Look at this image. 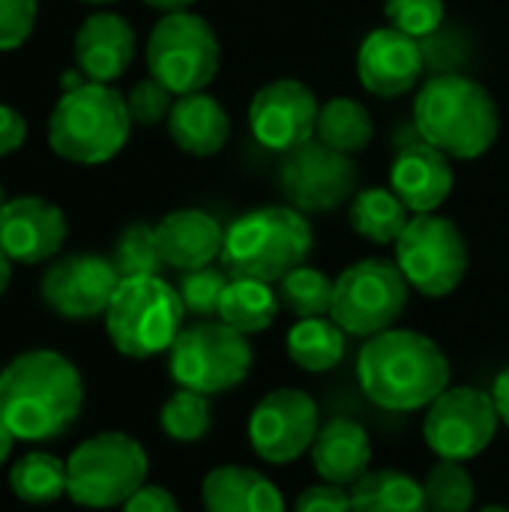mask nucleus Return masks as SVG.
Returning a JSON list of instances; mask_svg holds the SVG:
<instances>
[{
	"mask_svg": "<svg viewBox=\"0 0 509 512\" xmlns=\"http://www.w3.org/2000/svg\"><path fill=\"white\" fill-rule=\"evenodd\" d=\"M84 408V381L75 363L51 348H33L0 369V423L18 441L66 435Z\"/></svg>",
	"mask_w": 509,
	"mask_h": 512,
	"instance_id": "nucleus-1",
	"label": "nucleus"
},
{
	"mask_svg": "<svg viewBox=\"0 0 509 512\" xmlns=\"http://www.w3.org/2000/svg\"><path fill=\"white\" fill-rule=\"evenodd\" d=\"M357 381L384 411L429 408L450 387V360L441 345L417 330H384L357 354Z\"/></svg>",
	"mask_w": 509,
	"mask_h": 512,
	"instance_id": "nucleus-2",
	"label": "nucleus"
},
{
	"mask_svg": "<svg viewBox=\"0 0 509 512\" xmlns=\"http://www.w3.org/2000/svg\"><path fill=\"white\" fill-rule=\"evenodd\" d=\"M414 126L426 144L465 162L486 156L501 132L492 93L462 72H444L423 84L414 102Z\"/></svg>",
	"mask_w": 509,
	"mask_h": 512,
	"instance_id": "nucleus-3",
	"label": "nucleus"
},
{
	"mask_svg": "<svg viewBox=\"0 0 509 512\" xmlns=\"http://www.w3.org/2000/svg\"><path fill=\"white\" fill-rule=\"evenodd\" d=\"M132 126L126 96L108 84L78 81L63 90L48 117V144L66 162L102 165L126 147Z\"/></svg>",
	"mask_w": 509,
	"mask_h": 512,
	"instance_id": "nucleus-4",
	"label": "nucleus"
},
{
	"mask_svg": "<svg viewBox=\"0 0 509 512\" xmlns=\"http://www.w3.org/2000/svg\"><path fill=\"white\" fill-rule=\"evenodd\" d=\"M312 252V228L294 207H258L225 231L222 267L231 279L279 285Z\"/></svg>",
	"mask_w": 509,
	"mask_h": 512,
	"instance_id": "nucleus-5",
	"label": "nucleus"
},
{
	"mask_svg": "<svg viewBox=\"0 0 509 512\" xmlns=\"http://www.w3.org/2000/svg\"><path fill=\"white\" fill-rule=\"evenodd\" d=\"M183 300L162 276L120 279L105 312L111 345L132 360H147L171 351L183 330Z\"/></svg>",
	"mask_w": 509,
	"mask_h": 512,
	"instance_id": "nucleus-6",
	"label": "nucleus"
},
{
	"mask_svg": "<svg viewBox=\"0 0 509 512\" xmlns=\"http://www.w3.org/2000/svg\"><path fill=\"white\" fill-rule=\"evenodd\" d=\"M150 459L126 432H99L66 459V498L84 510L123 507L147 483Z\"/></svg>",
	"mask_w": 509,
	"mask_h": 512,
	"instance_id": "nucleus-7",
	"label": "nucleus"
},
{
	"mask_svg": "<svg viewBox=\"0 0 509 512\" xmlns=\"http://www.w3.org/2000/svg\"><path fill=\"white\" fill-rule=\"evenodd\" d=\"M252 345L222 321L183 327L168 351L171 378L195 393L216 396L243 384L252 372Z\"/></svg>",
	"mask_w": 509,
	"mask_h": 512,
	"instance_id": "nucleus-8",
	"label": "nucleus"
},
{
	"mask_svg": "<svg viewBox=\"0 0 509 512\" xmlns=\"http://www.w3.org/2000/svg\"><path fill=\"white\" fill-rule=\"evenodd\" d=\"M411 285L396 267V261L366 258L339 273L333 288L330 318L348 333L360 339H372L390 330L405 306Z\"/></svg>",
	"mask_w": 509,
	"mask_h": 512,
	"instance_id": "nucleus-9",
	"label": "nucleus"
},
{
	"mask_svg": "<svg viewBox=\"0 0 509 512\" xmlns=\"http://www.w3.org/2000/svg\"><path fill=\"white\" fill-rule=\"evenodd\" d=\"M222 48L213 27L195 12H171L150 30L147 69L174 96L204 90L219 72Z\"/></svg>",
	"mask_w": 509,
	"mask_h": 512,
	"instance_id": "nucleus-10",
	"label": "nucleus"
},
{
	"mask_svg": "<svg viewBox=\"0 0 509 512\" xmlns=\"http://www.w3.org/2000/svg\"><path fill=\"white\" fill-rule=\"evenodd\" d=\"M396 267L423 297L453 294L468 273V243L459 225L438 213H414L399 234Z\"/></svg>",
	"mask_w": 509,
	"mask_h": 512,
	"instance_id": "nucleus-11",
	"label": "nucleus"
},
{
	"mask_svg": "<svg viewBox=\"0 0 509 512\" xmlns=\"http://www.w3.org/2000/svg\"><path fill=\"white\" fill-rule=\"evenodd\" d=\"M498 408L480 387H447L423 420V438L438 459L468 462L489 450L498 435Z\"/></svg>",
	"mask_w": 509,
	"mask_h": 512,
	"instance_id": "nucleus-12",
	"label": "nucleus"
},
{
	"mask_svg": "<svg viewBox=\"0 0 509 512\" xmlns=\"http://www.w3.org/2000/svg\"><path fill=\"white\" fill-rule=\"evenodd\" d=\"M279 186L294 210L327 213L357 195V165L348 153L312 138L285 153Z\"/></svg>",
	"mask_w": 509,
	"mask_h": 512,
	"instance_id": "nucleus-13",
	"label": "nucleus"
},
{
	"mask_svg": "<svg viewBox=\"0 0 509 512\" xmlns=\"http://www.w3.org/2000/svg\"><path fill=\"white\" fill-rule=\"evenodd\" d=\"M321 432L315 399L297 387H279L258 399L249 414V441L267 465H288L312 450Z\"/></svg>",
	"mask_w": 509,
	"mask_h": 512,
	"instance_id": "nucleus-14",
	"label": "nucleus"
},
{
	"mask_svg": "<svg viewBox=\"0 0 509 512\" xmlns=\"http://www.w3.org/2000/svg\"><path fill=\"white\" fill-rule=\"evenodd\" d=\"M321 105L315 93L294 78L264 84L249 102V129L267 150L288 153L315 138Z\"/></svg>",
	"mask_w": 509,
	"mask_h": 512,
	"instance_id": "nucleus-15",
	"label": "nucleus"
},
{
	"mask_svg": "<svg viewBox=\"0 0 509 512\" xmlns=\"http://www.w3.org/2000/svg\"><path fill=\"white\" fill-rule=\"evenodd\" d=\"M120 285V273L111 258L102 255H66L42 276L45 306L69 321H87L108 312Z\"/></svg>",
	"mask_w": 509,
	"mask_h": 512,
	"instance_id": "nucleus-16",
	"label": "nucleus"
},
{
	"mask_svg": "<svg viewBox=\"0 0 509 512\" xmlns=\"http://www.w3.org/2000/svg\"><path fill=\"white\" fill-rule=\"evenodd\" d=\"M66 216L39 195H18L0 210V249L15 264H42L63 249Z\"/></svg>",
	"mask_w": 509,
	"mask_h": 512,
	"instance_id": "nucleus-17",
	"label": "nucleus"
},
{
	"mask_svg": "<svg viewBox=\"0 0 509 512\" xmlns=\"http://www.w3.org/2000/svg\"><path fill=\"white\" fill-rule=\"evenodd\" d=\"M423 66H426V54L420 39L396 27L372 30L357 51V78L363 90L384 99H396L408 93L420 81Z\"/></svg>",
	"mask_w": 509,
	"mask_h": 512,
	"instance_id": "nucleus-18",
	"label": "nucleus"
},
{
	"mask_svg": "<svg viewBox=\"0 0 509 512\" xmlns=\"http://www.w3.org/2000/svg\"><path fill=\"white\" fill-rule=\"evenodd\" d=\"M453 165L450 156L423 138L399 147L390 168V189L402 198L411 213H438V207L453 192Z\"/></svg>",
	"mask_w": 509,
	"mask_h": 512,
	"instance_id": "nucleus-19",
	"label": "nucleus"
},
{
	"mask_svg": "<svg viewBox=\"0 0 509 512\" xmlns=\"http://www.w3.org/2000/svg\"><path fill=\"white\" fill-rule=\"evenodd\" d=\"M135 57V30L114 12L90 15L75 33V63L84 81L111 84Z\"/></svg>",
	"mask_w": 509,
	"mask_h": 512,
	"instance_id": "nucleus-20",
	"label": "nucleus"
},
{
	"mask_svg": "<svg viewBox=\"0 0 509 512\" xmlns=\"http://www.w3.org/2000/svg\"><path fill=\"white\" fill-rule=\"evenodd\" d=\"M156 240L165 267L186 273V270L210 267L216 258H222L225 228L210 213L183 207L168 213L156 225Z\"/></svg>",
	"mask_w": 509,
	"mask_h": 512,
	"instance_id": "nucleus-21",
	"label": "nucleus"
},
{
	"mask_svg": "<svg viewBox=\"0 0 509 512\" xmlns=\"http://www.w3.org/2000/svg\"><path fill=\"white\" fill-rule=\"evenodd\" d=\"M312 468L324 483L354 486L372 468V441L369 432L348 417H336L321 426L312 444Z\"/></svg>",
	"mask_w": 509,
	"mask_h": 512,
	"instance_id": "nucleus-22",
	"label": "nucleus"
},
{
	"mask_svg": "<svg viewBox=\"0 0 509 512\" xmlns=\"http://www.w3.org/2000/svg\"><path fill=\"white\" fill-rule=\"evenodd\" d=\"M204 512H288L273 480L255 468L219 465L201 483Z\"/></svg>",
	"mask_w": 509,
	"mask_h": 512,
	"instance_id": "nucleus-23",
	"label": "nucleus"
},
{
	"mask_svg": "<svg viewBox=\"0 0 509 512\" xmlns=\"http://www.w3.org/2000/svg\"><path fill=\"white\" fill-rule=\"evenodd\" d=\"M165 123L174 144L189 156H216L231 135L228 111L204 90L177 96Z\"/></svg>",
	"mask_w": 509,
	"mask_h": 512,
	"instance_id": "nucleus-24",
	"label": "nucleus"
},
{
	"mask_svg": "<svg viewBox=\"0 0 509 512\" xmlns=\"http://www.w3.org/2000/svg\"><path fill=\"white\" fill-rule=\"evenodd\" d=\"M354 512H429L426 489L399 468H375L351 486Z\"/></svg>",
	"mask_w": 509,
	"mask_h": 512,
	"instance_id": "nucleus-25",
	"label": "nucleus"
},
{
	"mask_svg": "<svg viewBox=\"0 0 509 512\" xmlns=\"http://www.w3.org/2000/svg\"><path fill=\"white\" fill-rule=\"evenodd\" d=\"M348 219H351V228L363 240H369L375 246H390L399 240V234L411 222V210L402 204V198L393 189L369 186L351 198V216Z\"/></svg>",
	"mask_w": 509,
	"mask_h": 512,
	"instance_id": "nucleus-26",
	"label": "nucleus"
},
{
	"mask_svg": "<svg viewBox=\"0 0 509 512\" xmlns=\"http://www.w3.org/2000/svg\"><path fill=\"white\" fill-rule=\"evenodd\" d=\"M345 330L330 318H303L288 330V357L303 372H330L345 357Z\"/></svg>",
	"mask_w": 509,
	"mask_h": 512,
	"instance_id": "nucleus-27",
	"label": "nucleus"
},
{
	"mask_svg": "<svg viewBox=\"0 0 509 512\" xmlns=\"http://www.w3.org/2000/svg\"><path fill=\"white\" fill-rule=\"evenodd\" d=\"M279 309H282L279 294L267 282L231 279L219 303V321L234 327L243 336H252V333L273 327Z\"/></svg>",
	"mask_w": 509,
	"mask_h": 512,
	"instance_id": "nucleus-28",
	"label": "nucleus"
},
{
	"mask_svg": "<svg viewBox=\"0 0 509 512\" xmlns=\"http://www.w3.org/2000/svg\"><path fill=\"white\" fill-rule=\"evenodd\" d=\"M315 135L327 147L354 156L372 144L375 123H372V114L363 108V102H357L351 96H336V99L321 105Z\"/></svg>",
	"mask_w": 509,
	"mask_h": 512,
	"instance_id": "nucleus-29",
	"label": "nucleus"
},
{
	"mask_svg": "<svg viewBox=\"0 0 509 512\" xmlns=\"http://www.w3.org/2000/svg\"><path fill=\"white\" fill-rule=\"evenodd\" d=\"M9 489L24 504H54L66 495V462L51 453L33 450L9 468Z\"/></svg>",
	"mask_w": 509,
	"mask_h": 512,
	"instance_id": "nucleus-30",
	"label": "nucleus"
},
{
	"mask_svg": "<svg viewBox=\"0 0 509 512\" xmlns=\"http://www.w3.org/2000/svg\"><path fill=\"white\" fill-rule=\"evenodd\" d=\"M333 288H336V279H330L327 273L315 270V267H306L300 264L297 270H291L282 282H279V303L285 312L297 315L300 321L303 318H321V315H330V306H333Z\"/></svg>",
	"mask_w": 509,
	"mask_h": 512,
	"instance_id": "nucleus-31",
	"label": "nucleus"
},
{
	"mask_svg": "<svg viewBox=\"0 0 509 512\" xmlns=\"http://www.w3.org/2000/svg\"><path fill=\"white\" fill-rule=\"evenodd\" d=\"M159 426L177 444H195V441H201L210 432V426H213L210 399L204 393H195V390L180 387L177 393H171L165 399V405L159 411Z\"/></svg>",
	"mask_w": 509,
	"mask_h": 512,
	"instance_id": "nucleus-32",
	"label": "nucleus"
},
{
	"mask_svg": "<svg viewBox=\"0 0 509 512\" xmlns=\"http://www.w3.org/2000/svg\"><path fill=\"white\" fill-rule=\"evenodd\" d=\"M426 501H429V512H471L474 510V477L468 474L465 462H450V459H438L426 480Z\"/></svg>",
	"mask_w": 509,
	"mask_h": 512,
	"instance_id": "nucleus-33",
	"label": "nucleus"
},
{
	"mask_svg": "<svg viewBox=\"0 0 509 512\" xmlns=\"http://www.w3.org/2000/svg\"><path fill=\"white\" fill-rule=\"evenodd\" d=\"M120 279H138V276H159V270L165 267L162 252H159V240H156V225H129L111 255Z\"/></svg>",
	"mask_w": 509,
	"mask_h": 512,
	"instance_id": "nucleus-34",
	"label": "nucleus"
},
{
	"mask_svg": "<svg viewBox=\"0 0 509 512\" xmlns=\"http://www.w3.org/2000/svg\"><path fill=\"white\" fill-rule=\"evenodd\" d=\"M231 276L228 270L222 267H198V270H186L180 276V285H177V294L183 300V309L186 315H198V318H213L219 315V303H222V294L228 288Z\"/></svg>",
	"mask_w": 509,
	"mask_h": 512,
	"instance_id": "nucleus-35",
	"label": "nucleus"
},
{
	"mask_svg": "<svg viewBox=\"0 0 509 512\" xmlns=\"http://www.w3.org/2000/svg\"><path fill=\"white\" fill-rule=\"evenodd\" d=\"M384 15L390 27L414 39H426L444 24L447 6L444 0H384Z\"/></svg>",
	"mask_w": 509,
	"mask_h": 512,
	"instance_id": "nucleus-36",
	"label": "nucleus"
},
{
	"mask_svg": "<svg viewBox=\"0 0 509 512\" xmlns=\"http://www.w3.org/2000/svg\"><path fill=\"white\" fill-rule=\"evenodd\" d=\"M174 99L177 96L150 75V78L138 81L126 93V108H129L132 123H138V126H156V123L168 120V114L174 108Z\"/></svg>",
	"mask_w": 509,
	"mask_h": 512,
	"instance_id": "nucleus-37",
	"label": "nucleus"
},
{
	"mask_svg": "<svg viewBox=\"0 0 509 512\" xmlns=\"http://www.w3.org/2000/svg\"><path fill=\"white\" fill-rule=\"evenodd\" d=\"M36 24V0H0V51L21 48Z\"/></svg>",
	"mask_w": 509,
	"mask_h": 512,
	"instance_id": "nucleus-38",
	"label": "nucleus"
},
{
	"mask_svg": "<svg viewBox=\"0 0 509 512\" xmlns=\"http://www.w3.org/2000/svg\"><path fill=\"white\" fill-rule=\"evenodd\" d=\"M294 512H354V504H351V492H345V486L321 483V486H309L297 495Z\"/></svg>",
	"mask_w": 509,
	"mask_h": 512,
	"instance_id": "nucleus-39",
	"label": "nucleus"
},
{
	"mask_svg": "<svg viewBox=\"0 0 509 512\" xmlns=\"http://www.w3.org/2000/svg\"><path fill=\"white\" fill-rule=\"evenodd\" d=\"M123 512H180V504L177 498L162 489V486H141L126 504H123Z\"/></svg>",
	"mask_w": 509,
	"mask_h": 512,
	"instance_id": "nucleus-40",
	"label": "nucleus"
},
{
	"mask_svg": "<svg viewBox=\"0 0 509 512\" xmlns=\"http://www.w3.org/2000/svg\"><path fill=\"white\" fill-rule=\"evenodd\" d=\"M27 138V123L24 117L9 108V105H0V156H9L15 150H21Z\"/></svg>",
	"mask_w": 509,
	"mask_h": 512,
	"instance_id": "nucleus-41",
	"label": "nucleus"
},
{
	"mask_svg": "<svg viewBox=\"0 0 509 512\" xmlns=\"http://www.w3.org/2000/svg\"><path fill=\"white\" fill-rule=\"evenodd\" d=\"M492 399H495V408H498V417L501 423L509 426V366L495 378V387H492Z\"/></svg>",
	"mask_w": 509,
	"mask_h": 512,
	"instance_id": "nucleus-42",
	"label": "nucleus"
},
{
	"mask_svg": "<svg viewBox=\"0 0 509 512\" xmlns=\"http://www.w3.org/2000/svg\"><path fill=\"white\" fill-rule=\"evenodd\" d=\"M150 9H159V12H165V15H171V12H189V6L195 3V0H144Z\"/></svg>",
	"mask_w": 509,
	"mask_h": 512,
	"instance_id": "nucleus-43",
	"label": "nucleus"
},
{
	"mask_svg": "<svg viewBox=\"0 0 509 512\" xmlns=\"http://www.w3.org/2000/svg\"><path fill=\"white\" fill-rule=\"evenodd\" d=\"M15 441H18V438H15V435H12V432H9V429H6V426L0 423V468H3L6 462H9V456H12V447H15Z\"/></svg>",
	"mask_w": 509,
	"mask_h": 512,
	"instance_id": "nucleus-44",
	"label": "nucleus"
},
{
	"mask_svg": "<svg viewBox=\"0 0 509 512\" xmlns=\"http://www.w3.org/2000/svg\"><path fill=\"white\" fill-rule=\"evenodd\" d=\"M9 276H12V261H9L6 252L0 249V297H3V291H6V285H9Z\"/></svg>",
	"mask_w": 509,
	"mask_h": 512,
	"instance_id": "nucleus-45",
	"label": "nucleus"
},
{
	"mask_svg": "<svg viewBox=\"0 0 509 512\" xmlns=\"http://www.w3.org/2000/svg\"><path fill=\"white\" fill-rule=\"evenodd\" d=\"M477 512H509L507 507H498V504H489V507H483V510Z\"/></svg>",
	"mask_w": 509,
	"mask_h": 512,
	"instance_id": "nucleus-46",
	"label": "nucleus"
},
{
	"mask_svg": "<svg viewBox=\"0 0 509 512\" xmlns=\"http://www.w3.org/2000/svg\"><path fill=\"white\" fill-rule=\"evenodd\" d=\"M81 3H93V6H102V3H114V0H81Z\"/></svg>",
	"mask_w": 509,
	"mask_h": 512,
	"instance_id": "nucleus-47",
	"label": "nucleus"
},
{
	"mask_svg": "<svg viewBox=\"0 0 509 512\" xmlns=\"http://www.w3.org/2000/svg\"><path fill=\"white\" fill-rule=\"evenodd\" d=\"M3 204H6V195H3V186H0V210H3Z\"/></svg>",
	"mask_w": 509,
	"mask_h": 512,
	"instance_id": "nucleus-48",
	"label": "nucleus"
}]
</instances>
